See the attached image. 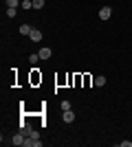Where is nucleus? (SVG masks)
I'll list each match as a JSON object with an SVG mask.
<instances>
[{"instance_id":"nucleus-4","label":"nucleus","mask_w":132,"mask_h":147,"mask_svg":"<svg viewBox=\"0 0 132 147\" xmlns=\"http://www.w3.org/2000/svg\"><path fill=\"white\" fill-rule=\"evenodd\" d=\"M64 121H66V123H73V121H75V114H73V110H64Z\"/></svg>"},{"instance_id":"nucleus-5","label":"nucleus","mask_w":132,"mask_h":147,"mask_svg":"<svg viewBox=\"0 0 132 147\" xmlns=\"http://www.w3.org/2000/svg\"><path fill=\"white\" fill-rule=\"evenodd\" d=\"M29 37H31L33 42H40V40H42V37H44V35H42V33H40V31H38V29H33V31H31V35H29Z\"/></svg>"},{"instance_id":"nucleus-8","label":"nucleus","mask_w":132,"mask_h":147,"mask_svg":"<svg viewBox=\"0 0 132 147\" xmlns=\"http://www.w3.org/2000/svg\"><path fill=\"white\" fill-rule=\"evenodd\" d=\"M18 5H22L20 0H7V7H13V9H18Z\"/></svg>"},{"instance_id":"nucleus-3","label":"nucleus","mask_w":132,"mask_h":147,"mask_svg":"<svg viewBox=\"0 0 132 147\" xmlns=\"http://www.w3.org/2000/svg\"><path fill=\"white\" fill-rule=\"evenodd\" d=\"M38 55H40V59H49V57L53 55V51L44 46V49H40V53H38Z\"/></svg>"},{"instance_id":"nucleus-2","label":"nucleus","mask_w":132,"mask_h":147,"mask_svg":"<svg viewBox=\"0 0 132 147\" xmlns=\"http://www.w3.org/2000/svg\"><path fill=\"white\" fill-rule=\"evenodd\" d=\"M110 16H112V9H110V7H101L99 9V18L101 20H110Z\"/></svg>"},{"instance_id":"nucleus-7","label":"nucleus","mask_w":132,"mask_h":147,"mask_svg":"<svg viewBox=\"0 0 132 147\" xmlns=\"http://www.w3.org/2000/svg\"><path fill=\"white\" fill-rule=\"evenodd\" d=\"M95 86H106V77H104V75H99V77H95Z\"/></svg>"},{"instance_id":"nucleus-11","label":"nucleus","mask_w":132,"mask_h":147,"mask_svg":"<svg viewBox=\"0 0 132 147\" xmlns=\"http://www.w3.org/2000/svg\"><path fill=\"white\" fill-rule=\"evenodd\" d=\"M7 18H16V9L13 7H7Z\"/></svg>"},{"instance_id":"nucleus-1","label":"nucleus","mask_w":132,"mask_h":147,"mask_svg":"<svg viewBox=\"0 0 132 147\" xmlns=\"http://www.w3.org/2000/svg\"><path fill=\"white\" fill-rule=\"evenodd\" d=\"M11 143H13V145H22V147H26V134H24V132H22V134H16Z\"/></svg>"},{"instance_id":"nucleus-12","label":"nucleus","mask_w":132,"mask_h":147,"mask_svg":"<svg viewBox=\"0 0 132 147\" xmlns=\"http://www.w3.org/2000/svg\"><path fill=\"white\" fill-rule=\"evenodd\" d=\"M38 59H40V55H38V53H33V55H29V61H31V64H35Z\"/></svg>"},{"instance_id":"nucleus-9","label":"nucleus","mask_w":132,"mask_h":147,"mask_svg":"<svg viewBox=\"0 0 132 147\" xmlns=\"http://www.w3.org/2000/svg\"><path fill=\"white\" fill-rule=\"evenodd\" d=\"M22 9H33V0H22Z\"/></svg>"},{"instance_id":"nucleus-10","label":"nucleus","mask_w":132,"mask_h":147,"mask_svg":"<svg viewBox=\"0 0 132 147\" xmlns=\"http://www.w3.org/2000/svg\"><path fill=\"white\" fill-rule=\"evenodd\" d=\"M42 7H44V0H33V9H38V11H40Z\"/></svg>"},{"instance_id":"nucleus-13","label":"nucleus","mask_w":132,"mask_h":147,"mask_svg":"<svg viewBox=\"0 0 132 147\" xmlns=\"http://www.w3.org/2000/svg\"><path fill=\"white\" fill-rule=\"evenodd\" d=\"M62 110H70V101H62Z\"/></svg>"},{"instance_id":"nucleus-6","label":"nucleus","mask_w":132,"mask_h":147,"mask_svg":"<svg viewBox=\"0 0 132 147\" xmlns=\"http://www.w3.org/2000/svg\"><path fill=\"white\" fill-rule=\"evenodd\" d=\"M31 31H33L31 24H22L20 26V33H22V35H31Z\"/></svg>"}]
</instances>
